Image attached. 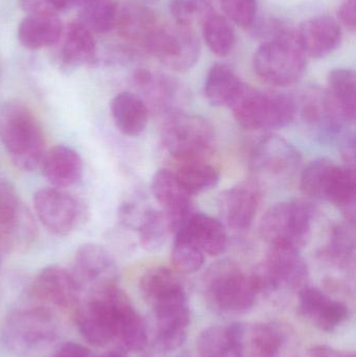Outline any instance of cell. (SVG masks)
Instances as JSON below:
<instances>
[{
  "mask_svg": "<svg viewBox=\"0 0 356 357\" xmlns=\"http://www.w3.org/2000/svg\"><path fill=\"white\" fill-rule=\"evenodd\" d=\"M0 140L17 169L33 172L39 169L46 153V139L33 111L18 102L0 109Z\"/></svg>",
  "mask_w": 356,
  "mask_h": 357,
  "instance_id": "1",
  "label": "cell"
},
{
  "mask_svg": "<svg viewBox=\"0 0 356 357\" xmlns=\"http://www.w3.org/2000/svg\"><path fill=\"white\" fill-rule=\"evenodd\" d=\"M307 56L296 31L281 26L257 48L252 59L254 73L277 87L298 83L307 71Z\"/></svg>",
  "mask_w": 356,
  "mask_h": 357,
  "instance_id": "2",
  "label": "cell"
},
{
  "mask_svg": "<svg viewBox=\"0 0 356 357\" xmlns=\"http://www.w3.org/2000/svg\"><path fill=\"white\" fill-rule=\"evenodd\" d=\"M303 192L338 207L349 224H355V169L340 167L327 158L311 161L301 173Z\"/></svg>",
  "mask_w": 356,
  "mask_h": 357,
  "instance_id": "3",
  "label": "cell"
},
{
  "mask_svg": "<svg viewBox=\"0 0 356 357\" xmlns=\"http://www.w3.org/2000/svg\"><path fill=\"white\" fill-rule=\"evenodd\" d=\"M58 335V322L45 306L18 308L4 323V344L19 357L39 356L52 347Z\"/></svg>",
  "mask_w": 356,
  "mask_h": 357,
  "instance_id": "4",
  "label": "cell"
},
{
  "mask_svg": "<svg viewBox=\"0 0 356 357\" xmlns=\"http://www.w3.org/2000/svg\"><path fill=\"white\" fill-rule=\"evenodd\" d=\"M233 116L245 129H281L294 121L297 104L292 96L268 93L244 84L230 105Z\"/></svg>",
  "mask_w": 356,
  "mask_h": 357,
  "instance_id": "5",
  "label": "cell"
},
{
  "mask_svg": "<svg viewBox=\"0 0 356 357\" xmlns=\"http://www.w3.org/2000/svg\"><path fill=\"white\" fill-rule=\"evenodd\" d=\"M161 138L165 150L180 162L205 161L215 150V130L207 119L198 115H169Z\"/></svg>",
  "mask_w": 356,
  "mask_h": 357,
  "instance_id": "6",
  "label": "cell"
},
{
  "mask_svg": "<svg viewBox=\"0 0 356 357\" xmlns=\"http://www.w3.org/2000/svg\"><path fill=\"white\" fill-rule=\"evenodd\" d=\"M315 209L309 202H281L267 210L259 232L270 245H282L300 251L311 238Z\"/></svg>",
  "mask_w": 356,
  "mask_h": 357,
  "instance_id": "7",
  "label": "cell"
},
{
  "mask_svg": "<svg viewBox=\"0 0 356 357\" xmlns=\"http://www.w3.org/2000/svg\"><path fill=\"white\" fill-rule=\"evenodd\" d=\"M205 291L211 307L232 316L252 310L259 295L252 275L245 274L230 264L213 266L207 275Z\"/></svg>",
  "mask_w": 356,
  "mask_h": 357,
  "instance_id": "8",
  "label": "cell"
},
{
  "mask_svg": "<svg viewBox=\"0 0 356 357\" xmlns=\"http://www.w3.org/2000/svg\"><path fill=\"white\" fill-rule=\"evenodd\" d=\"M36 215L48 232L66 236L89 218L90 212L83 199L65 189L45 187L33 195Z\"/></svg>",
  "mask_w": 356,
  "mask_h": 357,
  "instance_id": "9",
  "label": "cell"
},
{
  "mask_svg": "<svg viewBox=\"0 0 356 357\" xmlns=\"http://www.w3.org/2000/svg\"><path fill=\"white\" fill-rule=\"evenodd\" d=\"M146 52L167 68L184 73L198 63L201 45L189 27L177 23H160L148 41Z\"/></svg>",
  "mask_w": 356,
  "mask_h": 357,
  "instance_id": "10",
  "label": "cell"
},
{
  "mask_svg": "<svg viewBox=\"0 0 356 357\" xmlns=\"http://www.w3.org/2000/svg\"><path fill=\"white\" fill-rule=\"evenodd\" d=\"M259 294L272 293L282 287H304L309 268L300 251L282 245H270L263 264L252 274Z\"/></svg>",
  "mask_w": 356,
  "mask_h": 357,
  "instance_id": "11",
  "label": "cell"
},
{
  "mask_svg": "<svg viewBox=\"0 0 356 357\" xmlns=\"http://www.w3.org/2000/svg\"><path fill=\"white\" fill-rule=\"evenodd\" d=\"M37 235L35 218L16 187L8 181L0 180V241L6 253L27 249Z\"/></svg>",
  "mask_w": 356,
  "mask_h": 357,
  "instance_id": "12",
  "label": "cell"
},
{
  "mask_svg": "<svg viewBox=\"0 0 356 357\" xmlns=\"http://www.w3.org/2000/svg\"><path fill=\"white\" fill-rule=\"evenodd\" d=\"M81 285L72 273L60 266L43 268L33 280L31 294L44 304L75 316L82 303Z\"/></svg>",
  "mask_w": 356,
  "mask_h": 357,
  "instance_id": "13",
  "label": "cell"
},
{
  "mask_svg": "<svg viewBox=\"0 0 356 357\" xmlns=\"http://www.w3.org/2000/svg\"><path fill=\"white\" fill-rule=\"evenodd\" d=\"M73 276L82 289L90 291L117 284V266L110 252L98 243H88L77 249L73 261Z\"/></svg>",
  "mask_w": 356,
  "mask_h": 357,
  "instance_id": "14",
  "label": "cell"
},
{
  "mask_svg": "<svg viewBox=\"0 0 356 357\" xmlns=\"http://www.w3.org/2000/svg\"><path fill=\"white\" fill-rule=\"evenodd\" d=\"M298 149L284 138L268 135L255 144L251 165L255 171L269 176H288L295 173L301 163Z\"/></svg>",
  "mask_w": 356,
  "mask_h": 357,
  "instance_id": "15",
  "label": "cell"
},
{
  "mask_svg": "<svg viewBox=\"0 0 356 357\" xmlns=\"http://www.w3.org/2000/svg\"><path fill=\"white\" fill-rule=\"evenodd\" d=\"M299 312L305 319L325 333H332L350 317L346 304L332 299L316 287H303L299 294Z\"/></svg>",
  "mask_w": 356,
  "mask_h": 357,
  "instance_id": "16",
  "label": "cell"
},
{
  "mask_svg": "<svg viewBox=\"0 0 356 357\" xmlns=\"http://www.w3.org/2000/svg\"><path fill=\"white\" fill-rule=\"evenodd\" d=\"M135 85L141 90L146 100L153 108L169 115L181 112L186 91L182 84L169 75L155 73L148 69H138L134 73Z\"/></svg>",
  "mask_w": 356,
  "mask_h": 357,
  "instance_id": "17",
  "label": "cell"
},
{
  "mask_svg": "<svg viewBox=\"0 0 356 357\" xmlns=\"http://www.w3.org/2000/svg\"><path fill=\"white\" fill-rule=\"evenodd\" d=\"M261 205V192L253 182H242L222 193L219 208L227 226L236 231L250 228Z\"/></svg>",
  "mask_w": 356,
  "mask_h": 357,
  "instance_id": "18",
  "label": "cell"
},
{
  "mask_svg": "<svg viewBox=\"0 0 356 357\" xmlns=\"http://www.w3.org/2000/svg\"><path fill=\"white\" fill-rule=\"evenodd\" d=\"M198 247L205 255L219 256L227 249L228 234L223 222L212 216L192 211L175 232Z\"/></svg>",
  "mask_w": 356,
  "mask_h": 357,
  "instance_id": "19",
  "label": "cell"
},
{
  "mask_svg": "<svg viewBox=\"0 0 356 357\" xmlns=\"http://www.w3.org/2000/svg\"><path fill=\"white\" fill-rule=\"evenodd\" d=\"M296 33L304 54L314 59L326 58L336 52L343 37L338 21L326 15L303 21Z\"/></svg>",
  "mask_w": 356,
  "mask_h": 357,
  "instance_id": "20",
  "label": "cell"
},
{
  "mask_svg": "<svg viewBox=\"0 0 356 357\" xmlns=\"http://www.w3.org/2000/svg\"><path fill=\"white\" fill-rule=\"evenodd\" d=\"M302 116L311 128L317 130L320 137L328 140L344 135L345 127L350 125L327 91L321 90H314L304 96Z\"/></svg>",
  "mask_w": 356,
  "mask_h": 357,
  "instance_id": "21",
  "label": "cell"
},
{
  "mask_svg": "<svg viewBox=\"0 0 356 357\" xmlns=\"http://www.w3.org/2000/svg\"><path fill=\"white\" fill-rule=\"evenodd\" d=\"M155 199L162 206L173 222V233L192 213V195L182 186L177 176L169 169H159L152 180Z\"/></svg>",
  "mask_w": 356,
  "mask_h": 357,
  "instance_id": "22",
  "label": "cell"
},
{
  "mask_svg": "<svg viewBox=\"0 0 356 357\" xmlns=\"http://www.w3.org/2000/svg\"><path fill=\"white\" fill-rule=\"evenodd\" d=\"M40 167L46 181L56 188H68L83 177V160L79 153L63 144L46 151Z\"/></svg>",
  "mask_w": 356,
  "mask_h": 357,
  "instance_id": "23",
  "label": "cell"
},
{
  "mask_svg": "<svg viewBox=\"0 0 356 357\" xmlns=\"http://www.w3.org/2000/svg\"><path fill=\"white\" fill-rule=\"evenodd\" d=\"M160 23L152 10L142 4L130 2L119 6L115 29L123 40L146 50L148 41Z\"/></svg>",
  "mask_w": 356,
  "mask_h": 357,
  "instance_id": "24",
  "label": "cell"
},
{
  "mask_svg": "<svg viewBox=\"0 0 356 357\" xmlns=\"http://www.w3.org/2000/svg\"><path fill=\"white\" fill-rule=\"evenodd\" d=\"M245 325L240 323L215 325L205 329L196 340L200 357H245Z\"/></svg>",
  "mask_w": 356,
  "mask_h": 357,
  "instance_id": "25",
  "label": "cell"
},
{
  "mask_svg": "<svg viewBox=\"0 0 356 357\" xmlns=\"http://www.w3.org/2000/svg\"><path fill=\"white\" fill-rule=\"evenodd\" d=\"M64 33V26L58 15H31L22 19L17 29V37L29 50L52 47Z\"/></svg>",
  "mask_w": 356,
  "mask_h": 357,
  "instance_id": "26",
  "label": "cell"
},
{
  "mask_svg": "<svg viewBox=\"0 0 356 357\" xmlns=\"http://www.w3.org/2000/svg\"><path fill=\"white\" fill-rule=\"evenodd\" d=\"M111 116L117 129L127 136L135 137L146 130L148 121V108L137 94L121 92L110 104Z\"/></svg>",
  "mask_w": 356,
  "mask_h": 357,
  "instance_id": "27",
  "label": "cell"
},
{
  "mask_svg": "<svg viewBox=\"0 0 356 357\" xmlns=\"http://www.w3.org/2000/svg\"><path fill=\"white\" fill-rule=\"evenodd\" d=\"M63 43L60 50L61 66L75 69L85 65L93 64L96 59V43L91 31L81 23H70L64 29Z\"/></svg>",
  "mask_w": 356,
  "mask_h": 357,
  "instance_id": "28",
  "label": "cell"
},
{
  "mask_svg": "<svg viewBox=\"0 0 356 357\" xmlns=\"http://www.w3.org/2000/svg\"><path fill=\"white\" fill-rule=\"evenodd\" d=\"M148 340L146 322L136 312L127 295L117 310L115 342H117L125 351L138 352L146 348Z\"/></svg>",
  "mask_w": 356,
  "mask_h": 357,
  "instance_id": "29",
  "label": "cell"
},
{
  "mask_svg": "<svg viewBox=\"0 0 356 357\" xmlns=\"http://www.w3.org/2000/svg\"><path fill=\"white\" fill-rule=\"evenodd\" d=\"M244 84L231 67L219 63L213 65L207 73L205 96L212 106L229 108Z\"/></svg>",
  "mask_w": 356,
  "mask_h": 357,
  "instance_id": "30",
  "label": "cell"
},
{
  "mask_svg": "<svg viewBox=\"0 0 356 357\" xmlns=\"http://www.w3.org/2000/svg\"><path fill=\"white\" fill-rule=\"evenodd\" d=\"M286 333L275 324H255L244 329V356L279 357L286 345Z\"/></svg>",
  "mask_w": 356,
  "mask_h": 357,
  "instance_id": "31",
  "label": "cell"
},
{
  "mask_svg": "<svg viewBox=\"0 0 356 357\" xmlns=\"http://www.w3.org/2000/svg\"><path fill=\"white\" fill-rule=\"evenodd\" d=\"M140 289L150 306L185 293L177 275L169 268H154L148 270L140 280Z\"/></svg>",
  "mask_w": 356,
  "mask_h": 357,
  "instance_id": "32",
  "label": "cell"
},
{
  "mask_svg": "<svg viewBox=\"0 0 356 357\" xmlns=\"http://www.w3.org/2000/svg\"><path fill=\"white\" fill-rule=\"evenodd\" d=\"M327 93L349 123H355L356 113V77L351 69L338 68L327 77Z\"/></svg>",
  "mask_w": 356,
  "mask_h": 357,
  "instance_id": "33",
  "label": "cell"
},
{
  "mask_svg": "<svg viewBox=\"0 0 356 357\" xmlns=\"http://www.w3.org/2000/svg\"><path fill=\"white\" fill-rule=\"evenodd\" d=\"M202 33L207 46L215 56H227L235 46L236 35L231 21L213 10L203 19Z\"/></svg>",
  "mask_w": 356,
  "mask_h": 357,
  "instance_id": "34",
  "label": "cell"
},
{
  "mask_svg": "<svg viewBox=\"0 0 356 357\" xmlns=\"http://www.w3.org/2000/svg\"><path fill=\"white\" fill-rule=\"evenodd\" d=\"M79 21L92 33H105L116 27L119 6L114 0H85L79 6Z\"/></svg>",
  "mask_w": 356,
  "mask_h": 357,
  "instance_id": "35",
  "label": "cell"
},
{
  "mask_svg": "<svg viewBox=\"0 0 356 357\" xmlns=\"http://www.w3.org/2000/svg\"><path fill=\"white\" fill-rule=\"evenodd\" d=\"M175 174L182 186L192 197L211 190L219 182L217 169L205 161L181 162Z\"/></svg>",
  "mask_w": 356,
  "mask_h": 357,
  "instance_id": "36",
  "label": "cell"
},
{
  "mask_svg": "<svg viewBox=\"0 0 356 357\" xmlns=\"http://www.w3.org/2000/svg\"><path fill=\"white\" fill-rule=\"evenodd\" d=\"M142 247L148 251L160 249L173 233V222L167 212L150 209L137 228Z\"/></svg>",
  "mask_w": 356,
  "mask_h": 357,
  "instance_id": "37",
  "label": "cell"
},
{
  "mask_svg": "<svg viewBox=\"0 0 356 357\" xmlns=\"http://www.w3.org/2000/svg\"><path fill=\"white\" fill-rule=\"evenodd\" d=\"M205 261V254L185 239L175 237L171 262L178 272L192 274L198 272Z\"/></svg>",
  "mask_w": 356,
  "mask_h": 357,
  "instance_id": "38",
  "label": "cell"
},
{
  "mask_svg": "<svg viewBox=\"0 0 356 357\" xmlns=\"http://www.w3.org/2000/svg\"><path fill=\"white\" fill-rule=\"evenodd\" d=\"M169 13L177 24L189 27L210 12V0H169Z\"/></svg>",
  "mask_w": 356,
  "mask_h": 357,
  "instance_id": "39",
  "label": "cell"
},
{
  "mask_svg": "<svg viewBox=\"0 0 356 357\" xmlns=\"http://www.w3.org/2000/svg\"><path fill=\"white\" fill-rule=\"evenodd\" d=\"M355 253V235L348 227H336L332 231L330 243L325 249V255L339 266L349 264Z\"/></svg>",
  "mask_w": 356,
  "mask_h": 357,
  "instance_id": "40",
  "label": "cell"
},
{
  "mask_svg": "<svg viewBox=\"0 0 356 357\" xmlns=\"http://www.w3.org/2000/svg\"><path fill=\"white\" fill-rule=\"evenodd\" d=\"M226 17L245 29H253L256 23L257 0H219Z\"/></svg>",
  "mask_w": 356,
  "mask_h": 357,
  "instance_id": "41",
  "label": "cell"
},
{
  "mask_svg": "<svg viewBox=\"0 0 356 357\" xmlns=\"http://www.w3.org/2000/svg\"><path fill=\"white\" fill-rule=\"evenodd\" d=\"M19 6L27 15H58L54 0H19Z\"/></svg>",
  "mask_w": 356,
  "mask_h": 357,
  "instance_id": "42",
  "label": "cell"
},
{
  "mask_svg": "<svg viewBox=\"0 0 356 357\" xmlns=\"http://www.w3.org/2000/svg\"><path fill=\"white\" fill-rule=\"evenodd\" d=\"M338 17L339 20L344 26L350 29L351 31H355L356 27L355 0H346L343 2L342 6L339 8Z\"/></svg>",
  "mask_w": 356,
  "mask_h": 357,
  "instance_id": "43",
  "label": "cell"
},
{
  "mask_svg": "<svg viewBox=\"0 0 356 357\" xmlns=\"http://www.w3.org/2000/svg\"><path fill=\"white\" fill-rule=\"evenodd\" d=\"M52 357H95V356L88 348L79 344L67 342L58 348Z\"/></svg>",
  "mask_w": 356,
  "mask_h": 357,
  "instance_id": "44",
  "label": "cell"
},
{
  "mask_svg": "<svg viewBox=\"0 0 356 357\" xmlns=\"http://www.w3.org/2000/svg\"><path fill=\"white\" fill-rule=\"evenodd\" d=\"M85 0H54L59 13L81 6Z\"/></svg>",
  "mask_w": 356,
  "mask_h": 357,
  "instance_id": "45",
  "label": "cell"
},
{
  "mask_svg": "<svg viewBox=\"0 0 356 357\" xmlns=\"http://www.w3.org/2000/svg\"><path fill=\"white\" fill-rule=\"evenodd\" d=\"M100 357H129L123 350H113V351L107 352Z\"/></svg>",
  "mask_w": 356,
  "mask_h": 357,
  "instance_id": "46",
  "label": "cell"
},
{
  "mask_svg": "<svg viewBox=\"0 0 356 357\" xmlns=\"http://www.w3.org/2000/svg\"><path fill=\"white\" fill-rule=\"evenodd\" d=\"M6 254V249H4L3 245H2L1 241H0V264H1L2 256Z\"/></svg>",
  "mask_w": 356,
  "mask_h": 357,
  "instance_id": "47",
  "label": "cell"
},
{
  "mask_svg": "<svg viewBox=\"0 0 356 357\" xmlns=\"http://www.w3.org/2000/svg\"><path fill=\"white\" fill-rule=\"evenodd\" d=\"M338 357H355V356L351 354H340V356Z\"/></svg>",
  "mask_w": 356,
  "mask_h": 357,
  "instance_id": "48",
  "label": "cell"
}]
</instances>
